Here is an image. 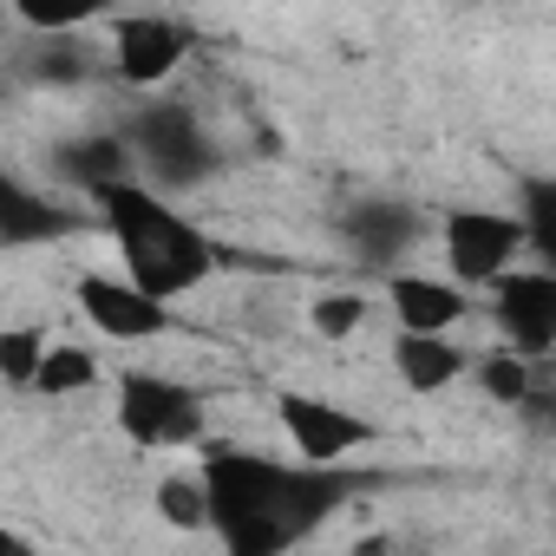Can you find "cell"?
Returning <instances> with one entry per match:
<instances>
[{
    "label": "cell",
    "mask_w": 556,
    "mask_h": 556,
    "mask_svg": "<svg viewBox=\"0 0 556 556\" xmlns=\"http://www.w3.org/2000/svg\"><path fill=\"white\" fill-rule=\"evenodd\" d=\"M197 478L210 497V530L223 536V549H242V556L289 549L348 497L341 465H302V458L282 465V458H262L242 445L203 452Z\"/></svg>",
    "instance_id": "obj_1"
},
{
    "label": "cell",
    "mask_w": 556,
    "mask_h": 556,
    "mask_svg": "<svg viewBox=\"0 0 556 556\" xmlns=\"http://www.w3.org/2000/svg\"><path fill=\"white\" fill-rule=\"evenodd\" d=\"M92 197H99L105 236H112V249H118V275H131L144 295L177 302V295L203 289L210 275H216V262H223L216 242H210L177 203H164L151 184L118 177V184H105V190H92Z\"/></svg>",
    "instance_id": "obj_2"
},
{
    "label": "cell",
    "mask_w": 556,
    "mask_h": 556,
    "mask_svg": "<svg viewBox=\"0 0 556 556\" xmlns=\"http://www.w3.org/2000/svg\"><path fill=\"white\" fill-rule=\"evenodd\" d=\"M112 393H118V400H112V419H118V432H125L138 452H184V445H203L210 413H203V393H190L184 380L131 367V374H118Z\"/></svg>",
    "instance_id": "obj_3"
},
{
    "label": "cell",
    "mask_w": 556,
    "mask_h": 556,
    "mask_svg": "<svg viewBox=\"0 0 556 556\" xmlns=\"http://www.w3.org/2000/svg\"><path fill=\"white\" fill-rule=\"evenodd\" d=\"M125 151H131V170H144L151 184H170V190H190V184H203L216 170V144H210L203 118L190 105H177V99L144 105L131 118Z\"/></svg>",
    "instance_id": "obj_4"
},
{
    "label": "cell",
    "mask_w": 556,
    "mask_h": 556,
    "mask_svg": "<svg viewBox=\"0 0 556 556\" xmlns=\"http://www.w3.org/2000/svg\"><path fill=\"white\" fill-rule=\"evenodd\" d=\"M523 223L510 210H452L439 223V255L458 289H491L497 275L523 255Z\"/></svg>",
    "instance_id": "obj_5"
},
{
    "label": "cell",
    "mask_w": 556,
    "mask_h": 556,
    "mask_svg": "<svg viewBox=\"0 0 556 556\" xmlns=\"http://www.w3.org/2000/svg\"><path fill=\"white\" fill-rule=\"evenodd\" d=\"M275 426H282V439L302 465H348L354 452H367L380 439V426L367 413L321 400V393H282L275 400Z\"/></svg>",
    "instance_id": "obj_6"
},
{
    "label": "cell",
    "mask_w": 556,
    "mask_h": 556,
    "mask_svg": "<svg viewBox=\"0 0 556 556\" xmlns=\"http://www.w3.org/2000/svg\"><path fill=\"white\" fill-rule=\"evenodd\" d=\"M491 315L504 328V348L523 361H549L556 348V275L549 268H504L491 282Z\"/></svg>",
    "instance_id": "obj_7"
},
{
    "label": "cell",
    "mask_w": 556,
    "mask_h": 556,
    "mask_svg": "<svg viewBox=\"0 0 556 556\" xmlns=\"http://www.w3.org/2000/svg\"><path fill=\"white\" fill-rule=\"evenodd\" d=\"M73 302H79V315H86L105 341L144 348V341H157V334L177 328L170 302H164V295H144L131 275H79V282H73Z\"/></svg>",
    "instance_id": "obj_8"
},
{
    "label": "cell",
    "mask_w": 556,
    "mask_h": 556,
    "mask_svg": "<svg viewBox=\"0 0 556 556\" xmlns=\"http://www.w3.org/2000/svg\"><path fill=\"white\" fill-rule=\"evenodd\" d=\"M197 34L170 14H125L112 21V73L125 86H164L184 60H190Z\"/></svg>",
    "instance_id": "obj_9"
},
{
    "label": "cell",
    "mask_w": 556,
    "mask_h": 556,
    "mask_svg": "<svg viewBox=\"0 0 556 556\" xmlns=\"http://www.w3.org/2000/svg\"><path fill=\"white\" fill-rule=\"evenodd\" d=\"M387 308L400 328L413 334H452L465 315H471V295L452 282V275H419V268H393L387 282Z\"/></svg>",
    "instance_id": "obj_10"
},
{
    "label": "cell",
    "mask_w": 556,
    "mask_h": 556,
    "mask_svg": "<svg viewBox=\"0 0 556 556\" xmlns=\"http://www.w3.org/2000/svg\"><path fill=\"white\" fill-rule=\"evenodd\" d=\"M393 374H400L406 393L432 400V393H445V387H458V380L471 374V354H465L452 334H413V328H400V341H393Z\"/></svg>",
    "instance_id": "obj_11"
},
{
    "label": "cell",
    "mask_w": 556,
    "mask_h": 556,
    "mask_svg": "<svg viewBox=\"0 0 556 556\" xmlns=\"http://www.w3.org/2000/svg\"><path fill=\"white\" fill-rule=\"evenodd\" d=\"M66 229H73V216L53 197H40L21 177L0 170V242H8V249H21V242H60Z\"/></svg>",
    "instance_id": "obj_12"
},
{
    "label": "cell",
    "mask_w": 556,
    "mask_h": 556,
    "mask_svg": "<svg viewBox=\"0 0 556 556\" xmlns=\"http://www.w3.org/2000/svg\"><path fill=\"white\" fill-rule=\"evenodd\" d=\"M99 380H105V367H99L92 348H79V341H47V354H40L27 393H40V400H79V393H92Z\"/></svg>",
    "instance_id": "obj_13"
},
{
    "label": "cell",
    "mask_w": 556,
    "mask_h": 556,
    "mask_svg": "<svg viewBox=\"0 0 556 556\" xmlns=\"http://www.w3.org/2000/svg\"><path fill=\"white\" fill-rule=\"evenodd\" d=\"M413 210H400V203H354V216H348V236H354V249L367 255V262H400L406 255V242H413Z\"/></svg>",
    "instance_id": "obj_14"
},
{
    "label": "cell",
    "mask_w": 556,
    "mask_h": 556,
    "mask_svg": "<svg viewBox=\"0 0 556 556\" xmlns=\"http://www.w3.org/2000/svg\"><path fill=\"white\" fill-rule=\"evenodd\" d=\"M60 177L79 184V190H105V184H118V177H138V170H131L125 138H86V144L60 151Z\"/></svg>",
    "instance_id": "obj_15"
},
{
    "label": "cell",
    "mask_w": 556,
    "mask_h": 556,
    "mask_svg": "<svg viewBox=\"0 0 556 556\" xmlns=\"http://www.w3.org/2000/svg\"><path fill=\"white\" fill-rule=\"evenodd\" d=\"M367 315H374L367 295H354V289H328V295L308 302V334L328 341V348H348V341L367 328Z\"/></svg>",
    "instance_id": "obj_16"
},
{
    "label": "cell",
    "mask_w": 556,
    "mask_h": 556,
    "mask_svg": "<svg viewBox=\"0 0 556 556\" xmlns=\"http://www.w3.org/2000/svg\"><path fill=\"white\" fill-rule=\"evenodd\" d=\"M112 0H8V14L34 34H73V27H92L105 21Z\"/></svg>",
    "instance_id": "obj_17"
},
{
    "label": "cell",
    "mask_w": 556,
    "mask_h": 556,
    "mask_svg": "<svg viewBox=\"0 0 556 556\" xmlns=\"http://www.w3.org/2000/svg\"><path fill=\"white\" fill-rule=\"evenodd\" d=\"M530 367H536V361H523V354H510V348H497V354L471 361V374H478L484 400H497V406H523V400H536V380H530Z\"/></svg>",
    "instance_id": "obj_18"
},
{
    "label": "cell",
    "mask_w": 556,
    "mask_h": 556,
    "mask_svg": "<svg viewBox=\"0 0 556 556\" xmlns=\"http://www.w3.org/2000/svg\"><path fill=\"white\" fill-rule=\"evenodd\" d=\"M157 517L170 530H210V497H203V478L197 471H170L157 484Z\"/></svg>",
    "instance_id": "obj_19"
},
{
    "label": "cell",
    "mask_w": 556,
    "mask_h": 556,
    "mask_svg": "<svg viewBox=\"0 0 556 556\" xmlns=\"http://www.w3.org/2000/svg\"><path fill=\"white\" fill-rule=\"evenodd\" d=\"M34 40H40V47H34V73H40V79L79 86V79L92 73V53H86L79 27H73V34H34Z\"/></svg>",
    "instance_id": "obj_20"
},
{
    "label": "cell",
    "mask_w": 556,
    "mask_h": 556,
    "mask_svg": "<svg viewBox=\"0 0 556 556\" xmlns=\"http://www.w3.org/2000/svg\"><path fill=\"white\" fill-rule=\"evenodd\" d=\"M40 354H47V334H40V328H0V387H8V393H27Z\"/></svg>",
    "instance_id": "obj_21"
},
{
    "label": "cell",
    "mask_w": 556,
    "mask_h": 556,
    "mask_svg": "<svg viewBox=\"0 0 556 556\" xmlns=\"http://www.w3.org/2000/svg\"><path fill=\"white\" fill-rule=\"evenodd\" d=\"M0 549H27V536H14V530H0Z\"/></svg>",
    "instance_id": "obj_22"
},
{
    "label": "cell",
    "mask_w": 556,
    "mask_h": 556,
    "mask_svg": "<svg viewBox=\"0 0 556 556\" xmlns=\"http://www.w3.org/2000/svg\"><path fill=\"white\" fill-rule=\"evenodd\" d=\"M184 8H197V0H184Z\"/></svg>",
    "instance_id": "obj_23"
}]
</instances>
